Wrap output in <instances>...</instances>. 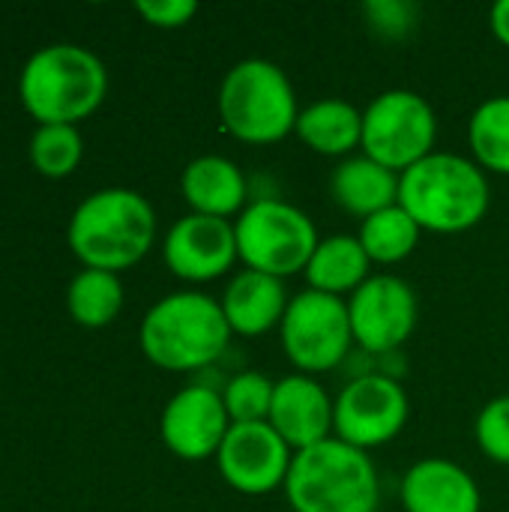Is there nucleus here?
Returning a JSON list of instances; mask_svg holds the SVG:
<instances>
[{
    "instance_id": "obj_10",
    "label": "nucleus",
    "mask_w": 509,
    "mask_h": 512,
    "mask_svg": "<svg viewBox=\"0 0 509 512\" xmlns=\"http://www.w3.org/2000/svg\"><path fill=\"white\" fill-rule=\"evenodd\" d=\"M411 420V399L402 381L381 372L354 375L333 399V438L375 450L396 441Z\"/></svg>"
},
{
    "instance_id": "obj_2",
    "label": "nucleus",
    "mask_w": 509,
    "mask_h": 512,
    "mask_svg": "<svg viewBox=\"0 0 509 512\" xmlns=\"http://www.w3.org/2000/svg\"><path fill=\"white\" fill-rule=\"evenodd\" d=\"M486 171L456 153H429L399 174V207L435 234H462L477 228L489 213Z\"/></svg>"
},
{
    "instance_id": "obj_30",
    "label": "nucleus",
    "mask_w": 509,
    "mask_h": 512,
    "mask_svg": "<svg viewBox=\"0 0 509 512\" xmlns=\"http://www.w3.org/2000/svg\"><path fill=\"white\" fill-rule=\"evenodd\" d=\"M489 21H492V33H495V39L509 48V0H498V3L492 6Z\"/></svg>"
},
{
    "instance_id": "obj_4",
    "label": "nucleus",
    "mask_w": 509,
    "mask_h": 512,
    "mask_svg": "<svg viewBox=\"0 0 509 512\" xmlns=\"http://www.w3.org/2000/svg\"><path fill=\"white\" fill-rule=\"evenodd\" d=\"M222 303L201 291H177L153 303L141 321L144 357L165 372H198L213 366L231 342Z\"/></svg>"
},
{
    "instance_id": "obj_3",
    "label": "nucleus",
    "mask_w": 509,
    "mask_h": 512,
    "mask_svg": "<svg viewBox=\"0 0 509 512\" xmlns=\"http://www.w3.org/2000/svg\"><path fill=\"white\" fill-rule=\"evenodd\" d=\"M105 93V63L90 48L72 42H54L33 51L18 75L21 105L39 126H75L102 105Z\"/></svg>"
},
{
    "instance_id": "obj_19",
    "label": "nucleus",
    "mask_w": 509,
    "mask_h": 512,
    "mask_svg": "<svg viewBox=\"0 0 509 512\" xmlns=\"http://www.w3.org/2000/svg\"><path fill=\"white\" fill-rule=\"evenodd\" d=\"M333 201L360 222L399 204V174L369 159L366 153L348 156L330 177Z\"/></svg>"
},
{
    "instance_id": "obj_15",
    "label": "nucleus",
    "mask_w": 509,
    "mask_h": 512,
    "mask_svg": "<svg viewBox=\"0 0 509 512\" xmlns=\"http://www.w3.org/2000/svg\"><path fill=\"white\" fill-rule=\"evenodd\" d=\"M267 423L294 453H303L333 438V399L312 375H285L276 381Z\"/></svg>"
},
{
    "instance_id": "obj_14",
    "label": "nucleus",
    "mask_w": 509,
    "mask_h": 512,
    "mask_svg": "<svg viewBox=\"0 0 509 512\" xmlns=\"http://www.w3.org/2000/svg\"><path fill=\"white\" fill-rule=\"evenodd\" d=\"M162 258L183 282H213L240 261L234 222L189 213L168 228Z\"/></svg>"
},
{
    "instance_id": "obj_8",
    "label": "nucleus",
    "mask_w": 509,
    "mask_h": 512,
    "mask_svg": "<svg viewBox=\"0 0 509 512\" xmlns=\"http://www.w3.org/2000/svg\"><path fill=\"white\" fill-rule=\"evenodd\" d=\"M279 342L300 375L315 378L339 369L354 348L348 300L312 288L294 294L279 324Z\"/></svg>"
},
{
    "instance_id": "obj_24",
    "label": "nucleus",
    "mask_w": 509,
    "mask_h": 512,
    "mask_svg": "<svg viewBox=\"0 0 509 512\" xmlns=\"http://www.w3.org/2000/svg\"><path fill=\"white\" fill-rule=\"evenodd\" d=\"M420 234H423V228L399 204H393V207L363 219L357 240L363 243L372 264H399L417 249Z\"/></svg>"
},
{
    "instance_id": "obj_20",
    "label": "nucleus",
    "mask_w": 509,
    "mask_h": 512,
    "mask_svg": "<svg viewBox=\"0 0 509 512\" xmlns=\"http://www.w3.org/2000/svg\"><path fill=\"white\" fill-rule=\"evenodd\" d=\"M372 261L357 234H330L318 243L303 276L312 291L330 297H351L372 273Z\"/></svg>"
},
{
    "instance_id": "obj_23",
    "label": "nucleus",
    "mask_w": 509,
    "mask_h": 512,
    "mask_svg": "<svg viewBox=\"0 0 509 512\" xmlns=\"http://www.w3.org/2000/svg\"><path fill=\"white\" fill-rule=\"evenodd\" d=\"M468 144L483 171L509 177V96H489L468 120Z\"/></svg>"
},
{
    "instance_id": "obj_13",
    "label": "nucleus",
    "mask_w": 509,
    "mask_h": 512,
    "mask_svg": "<svg viewBox=\"0 0 509 512\" xmlns=\"http://www.w3.org/2000/svg\"><path fill=\"white\" fill-rule=\"evenodd\" d=\"M231 429L222 393L210 384H189L168 399L159 417L162 444L183 462L216 459Z\"/></svg>"
},
{
    "instance_id": "obj_5",
    "label": "nucleus",
    "mask_w": 509,
    "mask_h": 512,
    "mask_svg": "<svg viewBox=\"0 0 509 512\" xmlns=\"http://www.w3.org/2000/svg\"><path fill=\"white\" fill-rule=\"evenodd\" d=\"M285 498L294 512H378L381 477L366 450L330 438L294 453Z\"/></svg>"
},
{
    "instance_id": "obj_17",
    "label": "nucleus",
    "mask_w": 509,
    "mask_h": 512,
    "mask_svg": "<svg viewBox=\"0 0 509 512\" xmlns=\"http://www.w3.org/2000/svg\"><path fill=\"white\" fill-rule=\"evenodd\" d=\"M219 303H222V312H225L231 333L246 336V339H258L267 330L282 324L291 297L285 291V279L243 267L228 282Z\"/></svg>"
},
{
    "instance_id": "obj_7",
    "label": "nucleus",
    "mask_w": 509,
    "mask_h": 512,
    "mask_svg": "<svg viewBox=\"0 0 509 512\" xmlns=\"http://www.w3.org/2000/svg\"><path fill=\"white\" fill-rule=\"evenodd\" d=\"M234 234L243 267L276 279L303 273L321 243L315 222L300 207L279 198L252 201L234 219Z\"/></svg>"
},
{
    "instance_id": "obj_25",
    "label": "nucleus",
    "mask_w": 509,
    "mask_h": 512,
    "mask_svg": "<svg viewBox=\"0 0 509 512\" xmlns=\"http://www.w3.org/2000/svg\"><path fill=\"white\" fill-rule=\"evenodd\" d=\"M84 156V138L78 132V126H60V123H48V126H36V132L30 135V165L51 180L69 177Z\"/></svg>"
},
{
    "instance_id": "obj_27",
    "label": "nucleus",
    "mask_w": 509,
    "mask_h": 512,
    "mask_svg": "<svg viewBox=\"0 0 509 512\" xmlns=\"http://www.w3.org/2000/svg\"><path fill=\"white\" fill-rule=\"evenodd\" d=\"M474 438L489 462L509 468V396H498L483 405L474 423Z\"/></svg>"
},
{
    "instance_id": "obj_18",
    "label": "nucleus",
    "mask_w": 509,
    "mask_h": 512,
    "mask_svg": "<svg viewBox=\"0 0 509 512\" xmlns=\"http://www.w3.org/2000/svg\"><path fill=\"white\" fill-rule=\"evenodd\" d=\"M180 192L189 204L192 213L201 216H216V219H231L240 216L249 204V183L246 174L240 171L237 162L228 156H198L183 168L180 177Z\"/></svg>"
},
{
    "instance_id": "obj_1",
    "label": "nucleus",
    "mask_w": 509,
    "mask_h": 512,
    "mask_svg": "<svg viewBox=\"0 0 509 512\" xmlns=\"http://www.w3.org/2000/svg\"><path fill=\"white\" fill-rule=\"evenodd\" d=\"M66 240L84 267L120 273L153 249L156 213L135 189H99L75 207Z\"/></svg>"
},
{
    "instance_id": "obj_6",
    "label": "nucleus",
    "mask_w": 509,
    "mask_h": 512,
    "mask_svg": "<svg viewBox=\"0 0 509 512\" xmlns=\"http://www.w3.org/2000/svg\"><path fill=\"white\" fill-rule=\"evenodd\" d=\"M216 108L228 135L258 147L288 138L300 117L291 78L261 57L240 60L225 72Z\"/></svg>"
},
{
    "instance_id": "obj_26",
    "label": "nucleus",
    "mask_w": 509,
    "mask_h": 512,
    "mask_svg": "<svg viewBox=\"0 0 509 512\" xmlns=\"http://www.w3.org/2000/svg\"><path fill=\"white\" fill-rule=\"evenodd\" d=\"M276 381L261 372H237L222 387V402L228 408L231 423H267L273 405Z\"/></svg>"
},
{
    "instance_id": "obj_12",
    "label": "nucleus",
    "mask_w": 509,
    "mask_h": 512,
    "mask_svg": "<svg viewBox=\"0 0 509 512\" xmlns=\"http://www.w3.org/2000/svg\"><path fill=\"white\" fill-rule=\"evenodd\" d=\"M294 450L270 423H231L216 465L222 480L240 495H270L285 489Z\"/></svg>"
},
{
    "instance_id": "obj_21",
    "label": "nucleus",
    "mask_w": 509,
    "mask_h": 512,
    "mask_svg": "<svg viewBox=\"0 0 509 512\" xmlns=\"http://www.w3.org/2000/svg\"><path fill=\"white\" fill-rule=\"evenodd\" d=\"M294 135L321 156H348L363 147V111L345 99H318L300 111Z\"/></svg>"
},
{
    "instance_id": "obj_22",
    "label": "nucleus",
    "mask_w": 509,
    "mask_h": 512,
    "mask_svg": "<svg viewBox=\"0 0 509 512\" xmlns=\"http://www.w3.org/2000/svg\"><path fill=\"white\" fill-rule=\"evenodd\" d=\"M66 309L75 324L87 330L108 327L123 309V285L117 273L84 267L66 288Z\"/></svg>"
},
{
    "instance_id": "obj_11",
    "label": "nucleus",
    "mask_w": 509,
    "mask_h": 512,
    "mask_svg": "<svg viewBox=\"0 0 509 512\" xmlns=\"http://www.w3.org/2000/svg\"><path fill=\"white\" fill-rule=\"evenodd\" d=\"M348 315L354 345H360L363 354L381 357L396 354L414 336L420 303L411 282L393 273H378L348 297Z\"/></svg>"
},
{
    "instance_id": "obj_9",
    "label": "nucleus",
    "mask_w": 509,
    "mask_h": 512,
    "mask_svg": "<svg viewBox=\"0 0 509 512\" xmlns=\"http://www.w3.org/2000/svg\"><path fill=\"white\" fill-rule=\"evenodd\" d=\"M435 141L438 114L414 90H384L363 111V153L396 174L435 153Z\"/></svg>"
},
{
    "instance_id": "obj_28",
    "label": "nucleus",
    "mask_w": 509,
    "mask_h": 512,
    "mask_svg": "<svg viewBox=\"0 0 509 512\" xmlns=\"http://www.w3.org/2000/svg\"><path fill=\"white\" fill-rule=\"evenodd\" d=\"M363 15L369 18V24L387 36V39H402L405 33H411L414 27V15L417 6L405 3V0H372L363 6Z\"/></svg>"
},
{
    "instance_id": "obj_16",
    "label": "nucleus",
    "mask_w": 509,
    "mask_h": 512,
    "mask_svg": "<svg viewBox=\"0 0 509 512\" xmlns=\"http://www.w3.org/2000/svg\"><path fill=\"white\" fill-rule=\"evenodd\" d=\"M405 512H480L483 492L477 480L450 459H423L402 477Z\"/></svg>"
},
{
    "instance_id": "obj_29",
    "label": "nucleus",
    "mask_w": 509,
    "mask_h": 512,
    "mask_svg": "<svg viewBox=\"0 0 509 512\" xmlns=\"http://www.w3.org/2000/svg\"><path fill=\"white\" fill-rule=\"evenodd\" d=\"M135 12L159 30H177L198 15V3L195 0H138Z\"/></svg>"
}]
</instances>
